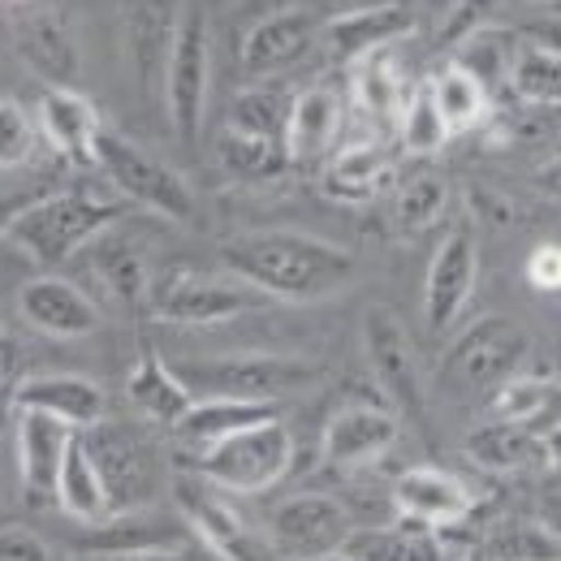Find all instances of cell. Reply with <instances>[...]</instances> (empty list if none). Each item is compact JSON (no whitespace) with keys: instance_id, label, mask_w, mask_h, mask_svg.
Segmentation results:
<instances>
[{"instance_id":"44","label":"cell","mask_w":561,"mask_h":561,"mask_svg":"<svg viewBox=\"0 0 561 561\" xmlns=\"http://www.w3.org/2000/svg\"><path fill=\"white\" fill-rule=\"evenodd\" d=\"M523 280L536 294H561V242H536L523 260Z\"/></svg>"},{"instance_id":"40","label":"cell","mask_w":561,"mask_h":561,"mask_svg":"<svg viewBox=\"0 0 561 561\" xmlns=\"http://www.w3.org/2000/svg\"><path fill=\"white\" fill-rule=\"evenodd\" d=\"M445 211H449V178L445 173L420 169V173L398 182V191H393V225L402 233H423V229L440 225Z\"/></svg>"},{"instance_id":"11","label":"cell","mask_w":561,"mask_h":561,"mask_svg":"<svg viewBox=\"0 0 561 561\" xmlns=\"http://www.w3.org/2000/svg\"><path fill=\"white\" fill-rule=\"evenodd\" d=\"M169 489H173L178 518L208 549L211 561H277L273 549H268V540H264V531H255L238 514L229 492L211 489L208 480H199L195 471H178Z\"/></svg>"},{"instance_id":"50","label":"cell","mask_w":561,"mask_h":561,"mask_svg":"<svg viewBox=\"0 0 561 561\" xmlns=\"http://www.w3.org/2000/svg\"><path fill=\"white\" fill-rule=\"evenodd\" d=\"M122 561H191V549L186 553H139V558H122Z\"/></svg>"},{"instance_id":"25","label":"cell","mask_w":561,"mask_h":561,"mask_svg":"<svg viewBox=\"0 0 561 561\" xmlns=\"http://www.w3.org/2000/svg\"><path fill=\"white\" fill-rule=\"evenodd\" d=\"M389 182H393V156L385 151V142L363 139L337 147L324 160L320 191L337 204H371Z\"/></svg>"},{"instance_id":"51","label":"cell","mask_w":561,"mask_h":561,"mask_svg":"<svg viewBox=\"0 0 561 561\" xmlns=\"http://www.w3.org/2000/svg\"><path fill=\"white\" fill-rule=\"evenodd\" d=\"M13 4H35V0H13Z\"/></svg>"},{"instance_id":"36","label":"cell","mask_w":561,"mask_h":561,"mask_svg":"<svg viewBox=\"0 0 561 561\" xmlns=\"http://www.w3.org/2000/svg\"><path fill=\"white\" fill-rule=\"evenodd\" d=\"M484 561H561V536L540 518H505L492 523L480 540Z\"/></svg>"},{"instance_id":"26","label":"cell","mask_w":561,"mask_h":561,"mask_svg":"<svg viewBox=\"0 0 561 561\" xmlns=\"http://www.w3.org/2000/svg\"><path fill=\"white\" fill-rule=\"evenodd\" d=\"M346 561H454V549L440 531H427L420 523H385V527H354L342 549Z\"/></svg>"},{"instance_id":"52","label":"cell","mask_w":561,"mask_h":561,"mask_svg":"<svg viewBox=\"0 0 561 561\" xmlns=\"http://www.w3.org/2000/svg\"><path fill=\"white\" fill-rule=\"evenodd\" d=\"M553 531H558V536H561V514H558V527H553Z\"/></svg>"},{"instance_id":"13","label":"cell","mask_w":561,"mask_h":561,"mask_svg":"<svg viewBox=\"0 0 561 561\" xmlns=\"http://www.w3.org/2000/svg\"><path fill=\"white\" fill-rule=\"evenodd\" d=\"M476 285H480V242H476V225L462 220L440 238L423 277V324L432 337L449 333L462 320V311L476 298Z\"/></svg>"},{"instance_id":"21","label":"cell","mask_w":561,"mask_h":561,"mask_svg":"<svg viewBox=\"0 0 561 561\" xmlns=\"http://www.w3.org/2000/svg\"><path fill=\"white\" fill-rule=\"evenodd\" d=\"M18 311L31 329L48 333V337H87L100 329V307L73 285V280L57 277V273H44V277H31L18 289Z\"/></svg>"},{"instance_id":"32","label":"cell","mask_w":561,"mask_h":561,"mask_svg":"<svg viewBox=\"0 0 561 561\" xmlns=\"http://www.w3.org/2000/svg\"><path fill=\"white\" fill-rule=\"evenodd\" d=\"M277 420V407H264V402H233V398H195L191 411L182 415V423L173 427L182 445L191 449H204L211 440H225L242 427H255V423Z\"/></svg>"},{"instance_id":"6","label":"cell","mask_w":561,"mask_h":561,"mask_svg":"<svg viewBox=\"0 0 561 561\" xmlns=\"http://www.w3.org/2000/svg\"><path fill=\"white\" fill-rule=\"evenodd\" d=\"M208 91H211V22L204 0H182L173 53L164 66V117L182 147H195L208 122Z\"/></svg>"},{"instance_id":"20","label":"cell","mask_w":561,"mask_h":561,"mask_svg":"<svg viewBox=\"0 0 561 561\" xmlns=\"http://www.w3.org/2000/svg\"><path fill=\"white\" fill-rule=\"evenodd\" d=\"M393 510L427 531H454L476 514V492L440 467H411L393 480Z\"/></svg>"},{"instance_id":"7","label":"cell","mask_w":561,"mask_h":561,"mask_svg":"<svg viewBox=\"0 0 561 561\" xmlns=\"http://www.w3.org/2000/svg\"><path fill=\"white\" fill-rule=\"evenodd\" d=\"M264 302L268 298L260 289H251L233 273H204V268H164L151 277L147 289V311L160 324H182V329L225 324Z\"/></svg>"},{"instance_id":"9","label":"cell","mask_w":561,"mask_h":561,"mask_svg":"<svg viewBox=\"0 0 561 561\" xmlns=\"http://www.w3.org/2000/svg\"><path fill=\"white\" fill-rule=\"evenodd\" d=\"M87 458L100 471V484L108 496V514H135V510H151L156 492L164 484V467L160 454L151 449V440L126 427V423L100 420L95 427L78 432Z\"/></svg>"},{"instance_id":"49","label":"cell","mask_w":561,"mask_h":561,"mask_svg":"<svg viewBox=\"0 0 561 561\" xmlns=\"http://www.w3.org/2000/svg\"><path fill=\"white\" fill-rule=\"evenodd\" d=\"M540 445H545V462L561 471V423H553L549 432H540Z\"/></svg>"},{"instance_id":"55","label":"cell","mask_w":561,"mask_h":561,"mask_svg":"<svg viewBox=\"0 0 561 561\" xmlns=\"http://www.w3.org/2000/svg\"><path fill=\"white\" fill-rule=\"evenodd\" d=\"M454 561H467V558H454Z\"/></svg>"},{"instance_id":"16","label":"cell","mask_w":561,"mask_h":561,"mask_svg":"<svg viewBox=\"0 0 561 561\" xmlns=\"http://www.w3.org/2000/svg\"><path fill=\"white\" fill-rule=\"evenodd\" d=\"M320 31L324 22L311 13V9H280L260 18L247 35H242V48H238V61L242 73L251 82H268L285 73L289 66H298L316 44H320Z\"/></svg>"},{"instance_id":"54","label":"cell","mask_w":561,"mask_h":561,"mask_svg":"<svg viewBox=\"0 0 561 561\" xmlns=\"http://www.w3.org/2000/svg\"><path fill=\"white\" fill-rule=\"evenodd\" d=\"M191 561H211V558H191Z\"/></svg>"},{"instance_id":"27","label":"cell","mask_w":561,"mask_h":561,"mask_svg":"<svg viewBox=\"0 0 561 561\" xmlns=\"http://www.w3.org/2000/svg\"><path fill=\"white\" fill-rule=\"evenodd\" d=\"M126 398L130 407L139 411L147 423H160V427H178L182 415L191 411V389L182 385V376L173 371V363H164L156 351H142L139 363L130 367L126 376Z\"/></svg>"},{"instance_id":"34","label":"cell","mask_w":561,"mask_h":561,"mask_svg":"<svg viewBox=\"0 0 561 561\" xmlns=\"http://www.w3.org/2000/svg\"><path fill=\"white\" fill-rule=\"evenodd\" d=\"M289 104H294V91L289 87H280L273 78L268 82H251L229 104V130L280 142L285 139V122H289Z\"/></svg>"},{"instance_id":"5","label":"cell","mask_w":561,"mask_h":561,"mask_svg":"<svg viewBox=\"0 0 561 561\" xmlns=\"http://www.w3.org/2000/svg\"><path fill=\"white\" fill-rule=\"evenodd\" d=\"M294 454H298L294 432L277 415L268 423L242 427L225 440H211L204 449H191V471L229 496H260L289 476Z\"/></svg>"},{"instance_id":"38","label":"cell","mask_w":561,"mask_h":561,"mask_svg":"<svg viewBox=\"0 0 561 561\" xmlns=\"http://www.w3.org/2000/svg\"><path fill=\"white\" fill-rule=\"evenodd\" d=\"M518 44H523V39H518L514 31H501V26H476L471 35H462V39H458V48H454V57H449V61H454V66H462L471 78H480L492 95V91H501V87H505Z\"/></svg>"},{"instance_id":"46","label":"cell","mask_w":561,"mask_h":561,"mask_svg":"<svg viewBox=\"0 0 561 561\" xmlns=\"http://www.w3.org/2000/svg\"><path fill=\"white\" fill-rule=\"evenodd\" d=\"M26 380V351L0 333V423L13 415V398Z\"/></svg>"},{"instance_id":"4","label":"cell","mask_w":561,"mask_h":561,"mask_svg":"<svg viewBox=\"0 0 561 561\" xmlns=\"http://www.w3.org/2000/svg\"><path fill=\"white\" fill-rule=\"evenodd\" d=\"M531 354V333L510 316H480L467 324L440 358L436 385L454 402H484Z\"/></svg>"},{"instance_id":"35","label":"cell","mask_w":561,"mask_h":561,"mask_svg":"<svg viewBox=\"0 0 561 561\" xmlns=\"http://www.w3.org/2000/svg\"><path fill=\"white\" fill-rule=\"evenodd\" d=\"M505 87L527 108H561V48H553V44H518Z\"/></svg>"},{"instance_id":"24","label":"cell","mask_w":561,"mask_h":561,"mask_svg":"<svg viewBox=\"0 0 561 561\" xmlns=\"http://www.w3.org/2000/svg\"><path fill=\"white\" fill-rule=\"evenodd\" d=\"M342 95L324 82L316 87H302L294 91V104H289V122H285V160L289 164H320L337 151L342 139Z\"/></svg>"},{"instance_id":"18","label":"cell","mask_w":561,"mask_h":561,"mask_svg":"<svg viewBox=\"0 0 561 561\" xmlns=\"http://www.w3.org/2000/svg\"><path fill=\"white\" fill-rule=\"evenodd\" d=\"M182 0H130L126 9V53H130V73L147 104H160L164 95V66L173 53Z\"/></svg>"},{"instance_id":"29","label":"cell","mask_w":561,"mask_h":561,"mask_svg":"<svg viewBox=\"0 0 561 561\" xmlns=\"http://www.w3.org/2000/svg\"><path fill=\"white\" fill-rule=\"evenodd\" d=\"M484 420L518 423L531 432H549L561 423V380L558 376H510L501 389L484 398Z\"/></svg>"},{"instance_id":"53","label":"cell","mask_w":561,"mask_h":561,"mask_svg":"<svg viewBox=\"0 0 561 561\" xmlns=\"http://www.w3.org/2000/svg\"><path fill=\"white\" fill-rule=\"evenodd\" d=\"M324 561H346V558H324Z\"/></svg>"},{"instance_id":"45","label":"cell","mask_w":561,"mask_h":561,"mask_svg":"<svg viewBox=\"0 0 561 561\" xmlns=\"http://www.w3.org/2000/svg\"><path fill=\"white\" fill-rule=\"evenodd\" d=\"M0 561H53V545L22 523H0Z\"/></svg>"},{"instance_id":"22","label":"cell","mask_w":561,"mask_h":561,"mask_svg":"<svg viewBox=\"0 0 561 561\" xmlns=\"http://www.w3.org/2000/svg\"><path fill=\"white\" fill-rule=\"evenodd\" d=\"M13 411L48 415V420L66 423L70 432H87L100 420H108V398L87 376L53 371V376H26L18 398H13Z\"/></svg>"},{"instance_id":"37","label":"cell","mask_w":561,"mask_h":561,"mask_svg":"<svg viewBox=\"0 0 561 561\" xmlns=\"http://www.w3.org/2000/svg\"><path fill=\"white\" fill-rule=\"evenodd\" d=\"M351 70H354V78H351L354 104H358L367 117H376V122H398V113H402L411 87H407L402 70L393 66V53H376V57L358 61Z\"/></svg>"},{"instance_id":"48","label":"cell","mask_w":561,"mask_h":561,"mask_svg":"<svg viewBox=\"0 0 561 561\" xmlns=\"http://www.w3.org/2000/svg\"><path fill=\"white\" fill-rule=\"evenodd\" d=\"M39 195H44V191H0V238L13 229V220L31 208Z\"/></svg>"},{"instance_id":"14","label":"cell","mask_w":561,"mask_h":561,"mask_svg":"<svg viewBox=\"0 0 561 561\" xmlns=\"http://www.w3.org/2000/svg\"><path fill=\"white\" fill-rule=\"evenodd\" d=\"M70 549L100 561L139 558V553H186L191 531L182 518H169L156 510H135V514H108L100 523H78Z\"/></svg>"},{"instance_id":"41","label":"cell","mask_w":561,"mask_h":561,"mask_svg":"<svg viewBox=\"0 0 561 561\" xmlns=\"http://www.w3.org/2000/svg\"><path fill=\"white\" fill-rule=\"evenodd\" d=\"M216 160L238 182H273V178H280L289 169L280 142L255 139V135H242V130H229V126L216 139Z\"/></svg>"},{"instance_id":"8","label":"cell","mask_w":561,"mask_h":561,"mask_svg":"<svg viewBox=\"0 0 561 561\" xmlns=\"http://www.w3.org/2000/svg\"><path fill=\"white\" fill-rule=\"evenodd\" d=\"M95 169L135 208L151 211V216H164L173 225H191L195 220V191H191V182L173 164H164L160 156H151L147 147H139L135 139L104 130L100 142H95Z\"/></svg>"},{"instance_id":"23","label":"cell","mask_w":561,"mask_h":561,"mask_svg":"<svg viewBox=\"0 0 561 561\" xmlns=\"http://www.w3.org/2000/svg\"><path fill=\"white\" fill-rule=\"evenodd\" d=\"M35 126L57 156L95 169V142L104 135V122H100V108L78 87H44L35 104Z\"/></svg>"},{"instance_id":"12","label":"cell","mask_w":561,"mask_h":561,"mask_svg":"<svg viewBox=\"0 0 561 561\" xmlns=\"http://www.w3.org/2000/svg\"><path fill=\"white\" fill-rule=\"evenodd\" d=\"M363 354H367V367L389 402V411L398 420L423 423L427 415V389H423V371H420V354L415 342L402 324V316L385 302L367 307L363 316Z\"/></svg>"},{"instance_id":"15","label":"cell","mask_w":561,"mask_h":561,"mask_svg":"<svg viewBox=\"0 0 561 561\" xmlns=\"http://www.w3.org/2000/svg\"><path fill=\"white\" fill-rule=\"evenodd\" d=\"M73 436L78 432H70L66 423L18 411V423H13L18 484H22V501L31 510H53L57 505V480H61V467H66Z\"/></svg>"},{"instance_id":"43","label":"cell","mask_w":561,"mask_h":561,"mask_svg":"<svg viewBox=\"0 0 561 561\" xmlns=\"http://www.w3.org/2000/svg\"><path fill=\"white\" fill-rule=\"evenodd\" d=\"M35 147H39L35 113L26 104H18L13 95H0V173L31 164Z\"/></svg>"},{"instance_id":"19","label":"cell","mask_w":561,"mask_h":561,"mask_svg":"<svg viewBox=\"0 0 561 561\" xmlns=\"http://www.w3.org/2000/svg\"><path fill=\"white\" fill-rule=\"evenodd\" d=\"M415 35V13L398 0L385 4H363V9H346L337 18L324 22L320 39L329 44V53L346 66H358L376 53H393L402 39Z\"/></svg>"},{"instance_id":"10","label":"cell","mask_w":561,"mask_h":561,"mask_svg":"<svg viewBox=\"0 0 561 561\" xmlns=\"http://www.w3.org/2000/svg\"><path fill=\"white\" fill-rule=\"evenodd\" d=\"M354 514L329 492H294L277 501L264 518V540L277 561H324L342 558L354 536Z\"/></svg>"},{"instance_id":"17","label":"cell","mask_w":561,"mask_h":561,"mask_svg":"<svg viewBox=\"0 0 561 561\" xmlns=\"http://www.w3.org/2000/svg\"><path fill=\"white\" fill-rule=\"evenodd\" d=\"M398 440H402V420L389 407L351 402L333 411V420L324 423L320 454L337 471H363V467H376Z\"/></svg>"},{"instance_id":"1","label":"cell","mask_w":561,"mask_h":561,"mask_svg":"<svg viewBox=\"0 0 561 561\" xmlns=\"http://www.w3.org/2000/svg\"><path fill=\"white\" fill-rule=\"evenodd\" d=\"M225 273L247 280L264 298L277 302H320L342 294L358 273L354 251L302 233V229H242L220 238Z\"/></svg>"},{"instance_id":"3","label":"cell","mask_w":561,"mask_h":561,"mask_svg":"<svg viewBox=\"0 0 561 561\" xmlns=\"http://www.w3.org/2000/svg\"><path fill=\"white\" fill-rule=\"evenodd\" d=\"M122 208L87 195V191H44L31 208L13 220V229L4 233L26 260H35L39 268H61L70 264L82 247H91L104 229L117 225Z\"/></svg>"},{"instance_id":"42","label":"cell","mask_w":561,"mask_h":561,"mask_svg":"<svg viewBox=\"0 0 561 561\" xmlns=\"http://www.w3.org/2000/svg\"><path fill=\"white\" fill-rule=\"evenodd\" d=\"M393 130H398L402 151H411V156H436V151H445V142L454 139L449 126H445V117L436 113L427 87H415V91L407 95V104H402Z\"/></svg>"},{"instance_id":"30","label":"cell","mask_w":561,"mask_h":561,"mask_svg":"<svg viewBox=\"0 0 561 561\" xmlns=\"http://www.w3.org/2000/svg\"><path fill=\"white\" fill-rule=\"evenodd\" d=\"M91 273L100 277V285L122 302V307H147V289H151V268H147V255L142 247L122 233L117 225L104 229L95 242H91Z\"/></svg>"},{"instance_id":"47","label":"cell","mask_w":561,"mask_h":561,"mask_svg":"<svg viewBox=\"0 0 561 561\" xmlns=\"http://www.w3.org/2000/svg\"><path fill=\"white\" fill-rule=\"evenodd\" d=\"M471 208H476V220H489L496 229L518 225V208H514L510 199H501L496 191H476V195H471Z\"/></svg>"},{"instance_id":"31","label":"cell","mask_w":561,"mask_h":561,"mask_svg":"<svg viewBox=\"0 0 561 561\" xmlns=\"http://www.w3.org/2000/svg\"><path fill=\"white\" fill-rule=\"evenodd\" d=\"M462 454L480 471H492V476H514V471H527V467L545 462L540 432L518 427V423H492V420H484L476 432H467Z\"/></svg>"},{"instance_id":"33","label":"cell","mask_w":561,"mask_h":561,"mask_svg":"<svg viewBox=\"0 0 561 561\" xmlns=\"http://www.w3.org/2000/svg\"><path fill=\"white\" fill-rule=\"evenodd\" d=\"M423 87H427V95H432L436 113L445 117L449 135H467V130H476V126H484V122H489V113H492L489 87H484L480 78H471L462 66L445 61L440 70L423 82Z\"/></svg>"},{"instance_id":"39","label":"cell","mask_w":561,"mask_h":561,"mask_svg":"<svg viewBox=\"0 0 561 561\" xmlns=\"http://www.w3.org/2000/svg\"><path fill=\"white\" fill-rule=\"evenodd\" d=\"M57 510L66 518H73V523H100V518H108V496H104V484H100V471L87 458V449H82L78 436H73L70 454H66L61 480H57Z\"/></svg>"},{"instance_id":"2","label":"cell","mask_w":561,"mask_h":561,"mask_svg":"<svg viewBox=\"0 0 561 561\" xmlns=\"http://www.w3.org/2000/svg\"><path fill=\"white\" fill-rule=\"evenodd\" d=\"M191 398H233L277 407L285 398L324 380V367L298 354H220V358H182L173 363Z\"/></svg>"},{"instance_id":"28","label":"cell","mask_w":561,"mask_h":561,"mask_svg":"<svg viewBox=\"0 0 561 561\" xmlns=\"http://www.w3.org/2000/svg\"><path fill=\"white\" fill-rule=\"evenodd\" d=\"M18 48L26 57V66L35 73L48 78V87H70L73 73H78V53H73V39L61 22V13L44 9L39 0L26 4V18L18 26Z\"/></svg>"}]
</instances>
